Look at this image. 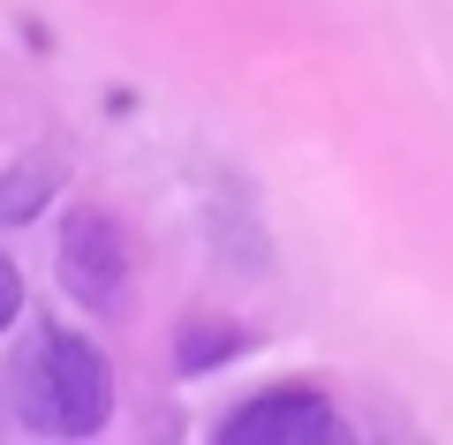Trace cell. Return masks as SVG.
Instances as JSON below:
<instances>
[{"instance_id": "6da1fadb", "label": "cell", "mask_w": 453, "mask_h": 445, "mask_svg": "<svg viewBox=\"0 0 453 445\" xmlns=\"http://www.w3.org/2000/svg\"><path fill=\"white\" fill-rule=\"evenodd\" d=\"M16 385H23V423L53 430V438H91V430H106V415H113L106 355H98L83 333H68V325H46V333L31 340Z\"/></svg>"}, {"instance_id": "7a4b0ae2", "label": "cell", "mask_w": 453, "mask_h": 445, "mask_svg": "<svg viewBox=\"0 0 453 445\" xmlns=\"http://www.w3.org/2000/svg\"><path fill=\"white\" fill-rule=\"evenodd\" d=\"M61 287L98 318H121L136 295V242L106 204H76L61 219Z\"/></svg>"}, {"instance_id": "3957f363", "label": "cell", "mask_w": 453, "mask_h": 445, "mask_svg": "<svg viewBox=\"0 0 453 445\" xmlns=\"http://www.w3.org/2000/svg\"><path fill=\"white\" fill-rule=\"evenodd\" d=\"M226 445H340L348 423L318 385H265L219 423Z\"/></svg>"}, {"instance_id": "277c9868", "label": "cell", "mask_w": 453, "mask_h": 445, "mask_svg": "<svg viewBox=\"0 0 453 445\" xmlns=\"http://www.w3.org/2000/svg\"><path fill=\"white\" fill-rule=\"evenodd\" d=\"M53 181H61V166H53V159H23L16 174L0 181V226L38 219V211H46V196H53Z\"/></svg>"}, {"instance_id": "5b68a950", "label": "cell", "mask_w": 453, "mask_h": 445, "mask_svg": "<svg viewBox=\"0 0 453 445\" xmlns=\"http://www.w3.org/2000/svg\"><path fill=\"white\" fill-rule=\"evenodd\" d=\"M189 340L196 348H181V370H204V363H219V355H242V333H234V325H189Z\"/></svg>"}, {"instance_id": "8992f818", "label": "cell", "mask_w": 453, "mask_h": 445, "mask_svg": "<svg viewBox=\"0 0 453 445\" xmlns=\"http://www.w3.org/2000/svg\"><path fill=\"white\" fill-rule=\"evenodd\" d=\"M16 318H23V272L8 265V257H0V333H8Z\"/></svg>"}]
</instances>
